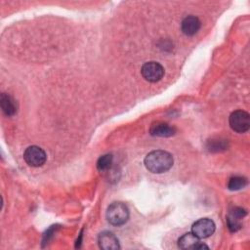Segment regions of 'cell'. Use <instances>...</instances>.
<instances>
[{
    "label": "cell",
    "instance_id": "cell-1",
    "mask_svg": "<svg viewBox=\"0 0 250 250\" xmlns=\"http://www.w3.org/2000/svg\"><path fill=\"white\" fill-rule=\"evenodd\" d=\"M146 168L154 174H161L168 171L174 163L171 153L165 150L156 149L146 154L144 160Z\"/></svg>",
    "mask_w": 250,
    "mask_h": 250
},
{
    "label": "cell",
    "instance_id": "cell-2",
    "mask_svg": "<svg viewBox=\"0 0 250 250\" xmlns=\"http://www.w3.org/2000/svg\"><path fill=\"white\" fill-rule=\"evenodd\" d=\"M105 216L112 226H122L129 219V209L123 202L115 201L107 207Z\"/></svg>",
    "mask_w": 250,
    "mask_h": 250
},
{
    "label": "cell",
    "instance_id": "cell-3",
    "mask_svg": "<svg viewBox=\"0 0 250 250\" xmlns=\"http://www.w3.org/2000/svg\"><path fill=\"white\" fill-rule=\"evenodd\" d=\"M229 123L233 131L237 133H244L250 128V115L244 110H235L229 115Z\"/></svg>",
    "mask_w": 250,
    "mask_h": 250
},
{
    "label": "cell",
    "instance_id": "cell-4",
    "mask_svg": "<svg viewBox=\"0 0 250 250\" xmlns=\"http://www.w3.org/2000/svg\"><path fill=\"white\" fill-rule=\"evenodd\" d=\"M23 159L29 166L40 167L46 162L47 156L41 147L37 146H30L24 150Z\"/></svg>",
    "mask_w": 250,
    "mask_h": 250
},
{
    "label": "cell",
    "instance_id": "cell-5",
    "mask_svg": "<svg viewBox=\"0 0 250 250\" xmlns=\"http://www.w3.org/2000/svg\"><path fill=\"white\" fill-rule=\"evenodd\" d=\"M143 77L148 82H157L164 75L163 66L156 62H148L143 64L141 68Z\"/></svg>",
    "mask_w": 250,
    "mask_h": 250
},
{
    "label": "cell",
    "instance_id": "cell-6",
    "mask_svg": "<svg viewBox=\"0 0 250 250\" xmlns=\"http://www.w3.org/2000/svg\"><path fill=\"white\" fill-rule=\"evenodd\" d=\"M216 226L211 219L202 218L194 222L191 226V232L200 238H207L215 231Z\"/></svg>",
    "mask_w": 250,
    "mask_h": 250
},
{
    "label": "cell",
    "instance_id": "cell-7",
    "mask_svg": "<svg viewBox=\"0 0 250 250\" xmlns=\"http://www.w3.org/2000/svg\"><path fill=\"white\" fill-rule=\"evenodd\" d=\"M178 246L181 249H196V250H201V249H208L209 247L202 243L199 238L194 235L192 232H188L182 235L179 240H178Z\"/></svg>",
    "mask_w": 250,
    "mask_h": 250
},
{
    "label": "cell",
    "instance_id": "cell-8",
    "mask_svg": "<svg viewBox=\"0 0 250 250\" xmlns=\"http://www.w3.org/2000/svg\"><path fill=\"white\" fill-rule=\"evenodd\" d=\"M98 243L100 248L104 250H115L119 249V242L117 237L110 231H103L98 236Z\"/></svg>",
    "mask_w": 250,
    "mask_h": 250
},
{
    "label": "cell",
    "instance_id": "cell-9",
    "mask_svg": "<svg viewBox=\"0 0 250 250\" xmlns=\"http://www.w3.org/2000/svg\"><path fill=\"white\" fill-rule=\"evenodd\" d=\"M201 26V22L199 19L195 16H188L184 18V20L181 22V29L185 35L192 36L199 30Z\"/></svg>",
    "mask_w": 250,
    "mask_h": 250
},
{
    "label": "cell",
    "instance_id": "cell-10",
    "mask_svg": "<svg viewBox=\"0 0 250 250\" xmlns=\"http://www.w3.org/2000/svg\"><path fill=\"white\" fill-rule=\"evenodd\" d=\"M149 133L151 136L156 137H171L176 133V128L165 122H154L149 128Z\"/></svg>",
    "mask_w": 250,
    "mask_h": 250
},
{
    "label": "cell",
    "instance_id": "cell-11",
    "mask_svg": "<svg viewBox=\"0 0 250 250\" xmlns=\"http://www.w3.org/2000/svg\"><path fill=\"white\" fill-rule=\"evenodd\" d=\"M0 104H1L2 111L4 112L5 115L13 116V115H15L17 113V110H18L17 102L9 94H6V93H2L1 94Z\"/></svg>",
    "mask_w": 250,
    "mask_h": 250
},
{
    "label": "cell",
    "instance_id": "cell-12",
    "mask_svg": "<svg viewBox=\"0 0 250 250\" xmlns=\"http://www.w3.org/2000/svg\"><path fill=\"white\" fill-rule=\"evenodd\" d=\"M113 162V156L111 153H106L99 157L97 161V169L100 172H104L108 170Z\"/></svg>",
    "mask_w": 250,
    "mask_h": 250
},
{
    "label": "cell",
    "instance_id": "cell-13",
    "mask_svg": "<svg viewBox=\"0 0 250 250\" xmlns=\"http://www.w3.org/2000/svg\"><path fill=\"white\" fill-rule=\"evenodd\" d=\"M247 185V180L241 176H233L228 182V188L229 190H238Z\"/></svg>",
    "mask_w": 250,
    "mask_h": 250
},
{
    "label": "cell",
    "instance_id": "cell-14",
    "mask_svg": "<svg viewBox=\"0 0 250 250\" xmlns=\"http://www.w3.org/2000/svg\"><path fill=\"white\" fill-rule=\"evenodd\" d=\"M227 226H228V229H229V231L235 232L241 229L240 219L235 218L229 214V216L227 217Z\"/></svg>",
    "mask_w": 250,
    "mask_h": 250
},
{
    "label": "cell",
    "instance_id": "cell-15",
    "mask_svg": "<svg viewBox=\"0 0 250 250\" xmlns=\"http://www.w3.org/2000/svg\"><path fill=\"white\" fill-rule=\"evenodd\" d=\"M226 142L221 141V140H216V141H209L208 148L211 151H219L222 149H226Z\"/></svg>",
    "mask_w": 250,
    "mask_h": 250
},
{
    "label": "cell",
    "instance_id": "cell-16",
    "mask_svg": "<svg viewBox=\"0 0 250 250\" xmlns=\"http://www.w3.org/2000/svg\"><path fill=\"white\" fill-rule=\"evenodd\" d=\"M229 215L235 217V218H238V219H241L243 218L245 215H246V211L241 208V207H234L230 212H229Z\"/></svg>",
    "mask_w": 250,
    "mask_h": 250
}]
</instances>
